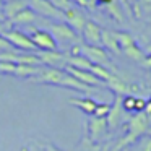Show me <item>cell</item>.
I'll use <instances>...</instances> for the list:
<instances>
[{
  "label": "cell",
  "instance_id": "ffe728a7",
  "mask_svg": "<svg viewBox=\"0 0 151 151\" xmlns=\"http://www.w3.org/2000/svg\"><path fill=\"white\" fill-rule=\"evenodd\" d=\"M114 36H115V39H117L119 46H120V50L125 49V47H128V46H132V44H135L133 36H132L130 33H127V31H114Z\"/></svg>",
  "mask_w": 151,
  "mask_h": 151
},
{
  "label": "cell",
  "instance_id": "484cf974",
  "mask_svg": "<svg viewBox=\"0 0 151 151\" xmlns=\"http://www.w3.org/2000/svg\"><path fill=\"white\" fill-rule=\"evenodd\" d=\"M10 50H18L13 47V44L7 39V37L0 36V52H10Z\"/></svg>",
  "mask_w": 151,
  "mask_h": 151
},
{
  "label": "cell",
  "instance_id": "836d02e7",
  "mask_svg": "<svg viewBox=\"0 0 151 151\" xmlns=\"http://www.w3.org/2000/svg\"><path fill=\"white\" fill-rule=\"evenodd\" d=\"M96 4H101V5H109V4H112L114 0H94Z\"/></svg>",
  "mask_w": 151,
  "mask_h": 151
},
{
  "label": "cell",
  "instance_id": "8d00e7d4",
  "mask_svg": "<svg viewBox=\"0 0 151 151\" xmlns=\"http://www.w3.org/2000/svg\"><path fill=\"white\" fill-rule=\"evenodd\" d=\"M150 101H151V96H150Z\"/></svg>",
  "mask_w": 151,
  "mask_h": 151
},
{
  "label": "cell",
  "instance_id": "83f0119b",
  "mask_svg": "<svg viewBox=\"0 0 151 151\" xmlns=\"http://www.w3.org/2000/svg\"><path fill=\"white\" fill-rule=\"evenodd\" d=\"M99 151H120L117 148V145H115V141H111V140H107V141H104V143L101 145V150Z\"/></svg>",
  "mask_w": 151,
  "mask_h": 151
},
{
  "label": "cell",
  "instance_id": "5bb4252c",
  "mask_svg": "<svg viewBox=\"0 0 151 151\" xmlns=\"http://www.w3.org/2000/svg\"><path fill=\"white\" fill-rule=\"evenodd\" d=\"M101 47L107 52L112 54H120V46H119L117 39L114 36V31H109V29H102L101 31Z\"/></svg>",
  "mask_w": 151,
  "mask_h": 151
},
{
  "label": "cell",
  "instance_id": "7402d4cb",
  "mask_svg": "<svg viewBox=\"0 0 151 151\" xmlns=\"http://www.w3.org/2000/svg\"><path fill=\"white\" fill-rule=\"evenodd\" d=\"M135 101H137V96L133 94L122 96V107L127 114H133L135 112Z\"/></svg>",
  "mask_w": 151,
  "mask_h": 151
},
{
  "label": "cell",
  "instance_id": "4fadbf2b",
  "mask_svg": "<svg viewBox=\"0 0 151 151\" xmlns=\"http://www.w3.org/2000/svg\"><path fill=\"white\" fill-rule=\"evenodd\" d=\"M106 86H107L111 91H114V94L119 96H127V94H133V93L138 91V88L135 85H130L125 80L120 78V75H114L109 81H106Z\"/></svg>",
  "mask_w": 151,
  "mask_h": 151
},
{
  "label": "cell",
  "instance_id": "74e56055",
  "mask_svg": "<svg viewBox=\"0 0 151 151\" xmlns=\"http://www.w3.org/2000/svg\"><path fill=\"white\" fill-rule=\"evenodd\" d=\"M4 2H5V0H4Z\"/></svg>",
  "mask_w": 151,
  "mask_h": 151
},
{
  "label": "cell",
  "instance_id": "9a60e30c",
  "mask_svg": "<svg viewBox=\"0 0 151 151\" xmlns=\"http://www.w3.org/2000/svg\"><path fill=\"white\" fill-rule=\"evenodd\" d=\"M26 7H28L26 0H5L4 5H2V13L7 20H10L12 17H15L18 12H21Z\"/></svg>",
  "mask_w": 151,
  "mask_h": 151
},
{
  "label": "cell",
  "instance_id": "ac0fdd59",
  "mask_svg": "<svg viewBox=\"0 0 151 151\" xmlns=\"http://www.w3.org/2000/svg\"><path fill=\"white\" fill-rule=\"evenodd\" d=\"M42 67V65H41ZM41 67L37 65H24V63H18L17 67H15V72H13V76H18V78H33V76H36L37 73H39Z\"/></svg>",
  "mask_w": 151,
  "mask_h": 151
},
{
  "label": "cell",
  "instance_id": "44dd1931",
  "mask_svg": "<svg viewBox=\"0 0 151 151\" xmlns=\"http://www.w3.org/2000/svg\"><path fill=\"white\" fill-rule=\"evenodd\" d=\"M101 145L102 143H94V141H91L88 137H83L81 141H80L78 145V151H99L101 150Z\"/></svg>",
  "mask_w": 151,
  "mask_h": 151
},
{
  "label": "cell",
  "instance_id": "f1b7e54d",
  "mask_svg": "<svg viewBox=\"0 0 151 151\" xmlns=\"http://www.w3.org/2000/svg\"><path fill=\"white\" fill-rule=\"evenodd\" d=\"M12 24H10V21L8 20H0V36H4L5 33H7L8 29H12Z\"/></svg>",
  "mask_w": 151,
  "mask_h": 151
},
{
  "label": "cell",
  "instance_id": "d4e9b609",
  "mask_svg": "<svg viewBox=\"0 0 151 151\" xmlns=\"http://www.w3.org/2000/svg\"><path fill=\"white\" fill-rule=\"evenodd\" d=\"M15 63H10V62H2L0 60V75H13L15 72Z\"/></svg>",
  "mask_w": 151,
  "mask_h": 151
},
{
  "label": "cell",
  "instance_id": "e575fe53",
  "mask_svg": "<svg viewBox=\"0 0 151 151\" xmlns=\"http://www.w3.org/2000/svg\"><path fill=\"white\" fill-rule=\"evenodd\" d=\"M2 5H4V0H0V10H2Z\"/></svg>",
  "mask_w": 151,
  "mask_h": 151
},
{
  "label": "cell",
  "instance_id": "4dcf8cb0",
  "mask_svg": "<svg viewBox=\"0 0 151 151\" xmlns=\"http://www.w3.org/2000/svg\"><path fill=\"white\" fill-rule=\"evenodd\" d=\"M140 65L143 67V68H151V54H150V55H146V57H145V59H143V62H141Z\"/></svg>",
  "mask_w": 151,
  "mask_h": 151
},
{
  "label": "cell",
  "instance_id": "2e32d148",
  "mask_svg": "<svg viewBox=\"0 0 151 151\" xmlns=\"http://www.w3.org/2000/svg\"><path fill=\"white\" fill-rule=\"evenodd\" d=\"M36 18H37V15L34 13L29 7H26L21 12H18L15 17H12L8 21H10L12 26H15V24H17V26H21V24H29V23H33V21H36Z\"/></svg>",
  "mask_w": 151,
  "mask_h": 151
},
{
  "label": "cell",
  "instance_id": "1f68e13d",
  "mask_svg": "<svg viewBox=\"0 0 151 151\" xmlns=\"http://www.w3.org/2000/svg\"><path fill=\"white\" fill-rule=\"evenodd\" d=\"M44 148H46V151H62L60 148H57L55 145H52V143H44Z\"/></svg>",
  "mask_w": 151,
  "mask_h": 151
},
{
  "label": "cell",
  "instance_id": "7a4b0ae2",
  "mask_svg": "<svg viewBox=\"0 0 151 151\" xmlns=\"http://www.w3.org/2000/svg\"><path fill=\"white\" fill-rule=\"evenodd\" d=\"M70 52H72V54H81V55L86 57V59H88L91 63H94V65H101V67H104V68H107L109 72L119 75L117 68L112 65L111 59H109L107 50H104L102 47L88 46V44L80 42V44H76V46H73L72 49H70Z\"/></svg>",
  "mask_w": 151,
  "mask_h": 151
},
{
  "label": "cell",
  "instance_id": "d6a6232c",
  "mask_svg": "<svg viewBox=\"0 0 151 151\" xmlns=\"http://www.w3.org/2000/svg\"><path fill=\"white\" fill-rule=\"evenodd\" d=\"M143 112L151 117V101H146V106H145V111H143Z\"/></svg>",
  "mask_w": 151,
  "mask_h": 151
},
{
  "label": "cell",
  "instance_id": "d590c367",
  "mask_svg": "<svg viewBox=\"0 0 151 151\" xmlns=\"http://www.w3.org/2000/svg\"><path fill=\"white\" fill-rule=\"evenodd\" d=\"M21 151H24V148H21Z\"/></svg>",
  "mask_w": 151,
  "mask_h": 151
},
{
  "label": "cell",
  "instance_id": "4316f807",
  "mask_svg": "<svg viewBox=\"0 0 151 151\" xmlns=\"http://www.w3.org/2000/svg\"><path fill=\"white\" fill-rule=\"evenodd\" d=\"M24 151H46V148H44V143H41V141H31L28 146H23Z\"/></svg>",
  "mask_w": 151,
  "mask_h": 151
},
{
  "label": "cell",
  "instance_id": "7c38bea8",
  "mask_svg": "<svg viewBox=\"0 0 151 151\" xmlns=\"http://www.w3.org/2000/svg\"><path fill=\"white\" fill-rule=\"evenodd\" d=\"M63 70L68 72L73 78H76L78 81H81L83 85H86V86H91V88H96V86H104V83H102L96 75H93L91 72H88V70L73 68V67H68V65H67Z\"/></svg>",
  "mask_w": 151,
  "mask_h": 151
},
{
  "label": "cell",
  "instance_id": "6da1fadb",
  "mask_svg": "<svg viewBox=\"0 0 151 151\" xmlns=\"http://www.w3.org/2000/svg\"><path fill=\"white\" fill-rule=\"evenodd\" d=\"M146 135H151V117L145 112H135L125 122V133L122 138L115 140V145L120 151H124L127 146L137 143Z\"/></svg>",
  "mask_w": 151,
  "mask_h": 151
},
{
  "label": "cell",
  "instance_id": "30bf717a",
  "mask_svg": "<svg viewBox=\"0 0 151 151\" xmlns=\"http://www.w3.org/2000/svg\"><path fill=\"white\" fill-rule=\"evenodd\" d=\"M101 31H102V28L98 23L88 20L81 29V34H80L83 37V44L101 47Z\"/></svg>",
  "mask_w": 151,
  "mask_h": 151
},
{
  "label": "cell",
  "instance_id": "5b68a950",
  "mask_svg": "<svg viewBox=\"0 0 151 151\" xmlns=\"http://www.w3.org/2000/svg\"><path fill=\"white\" fill-rule=\"evenodd\" d=\"M106 120H107L109 132L117 130L122 124H125V122L128 120L127 112L124 111V107H122V96H119V94L114 96V102H112L107 115H106Z\"/></svg>",
  "mask_w": 151,
  "mask_h": 151
},
{
  "label": "cell",
  "instance_id": "e0dca14e",
  "mask_svg": "<svg viewBox=\"0 0 151 151\" xmlns=\"http://www.w3.org/2000/svg\"><path fill=\"white\" fill-rule=\"evenodd\" d=\"M70 104L75 106L76 109H80V111L85 112V114L93 115L94 114L96 106H98V102H96L93 98H72L70 99Z\"/></svg>",
  "mask_w": 151,
  "mask_h": 151
},
{
  "label": "cell",
  "instance_id": "9c48e42d",
  "mask_svg": "<svg viewBox=\"0 0 151 151\" xmlns=\"http://www.w3.org/2000/svg\"><path fill=\"white\" fill-rule=\"evenodd\" d=\"M33 44L36 46L37 50H54L57 49V42L55 39L52 37V34L46 29H36L34 28L29 34Z\"/></svg>",
  "mask_w": 151,
  "mask_h": 151
},
{
  "label": "cell",
  "instance_id": "603a6c76",
  "mask_svg": "<svg viewBox=\"0 0 151 151\" xmlns=\"http://www.w3.org/2000/svg\"><path fill=\"white\" fill-rule=\"evenodd\" d=\"M49 2H50V4H52L59 12H62V13H63V12H67L68 8L73 7V2H72V0H49Z\"/></svg>",
  "mask_w": 151,
  "mask_h": 151
},
{
  "label": "cell",
  "instance_id": "f546056e",
  "mask_svg": "<svg viewBox=\"0 0 151 151\" xmlns=\"http://www.w3.org/2000/svg\"><path fill=\"white\" fill-rule=\"evenodd\" d=\"M145 106H146V99L137 98V101H135V112H143Z\"/></svg>",
  "mask_w": 151,
  "mask_h": 151
},
{
  "label": "cell",
  "instance_id": "52a82bcc",
  "mask_svg": "<svg viewBox=\"0 0 151 151\" xmlns=\"http://www.w3.org/2000/svg\"><path fill=\"white\" fill-rule=\"evenodd\" d=\"M4 37H7V39L13 44L15 49H18V50H28V52H36L37 50L36 46L33 44V41H31V37L28 36V34H24L23 31L17 29V28L8 29L7 33L4 34Z\"/></svg>",
  "mask_w": 151,
  "mask_h": 151
},
{
  "label": "cell",
  "instance_id": "cb8c5ba5",
  "mask_svg": "<svg viewBox=\"0 0 151 151\" xmlns=\"http://www.w3.org/2000/svg\"><path fill=\"white\" fill-rule=\"evenodd\" d=\"M109 109H111V104H106V102H102V104H99L98 102V106H96V109H94V117H106L107 115V112H109Z\"/></svg>",
  "mask_w": 151,
  "mask_h": 151
},
{
  "label": "cell",
  "instance_id": "8992f818",
  "mask_svg": "<svg viewBox=\"0 0 151 151\" xmlns=\"http://www.w3.org/2000/svg\"><path fill=\"white\" fill-rule=\"evenodd\" d=\"M26 2H28V7H29L37 17L63 21V13L57 10L49 0H26Z\"/></svg>",
  "mask_w": 151,
  "mask_h": 151
},
{
  "label": "cell",
  "instance_id": "277c9868",
  "mask_svg": "<svg viewBox=\"0 0 151 151\" xmlns=\"http://www.w3.org/2000/svg\"><path fill=\"white\" fill-rule=\"evenodd\" d=\"M109 127H107V120L106 117H91L88 119V124H86V137L89 138L94 143H104L109 140Z\"/></svg>",
  "mask_w": 151,
  "mask_h": 151
},
{
  "label": "cell",
  "instance_id": "d6986e66",
  "mask_svg": "<svg viewBox=\"0 0 151 151\" xmlns=\"http://www.w3.org/2000/svg\"><path fill=\"white\" fill-rule=\"evenodd\" d=\"M122 52H124L130 60L138 62V63H141V62H143V59L146 57V54H145L143 50H141L140 47L137 46V42L132 44V46H128V47H125V49H122Z\"/></svg>",
  "mask_w": 151,
  "mask_h": 151
},
{
  "label": "cell",
  "instance_id": "8fae6325",
  "mask_svg": "<svg viewBox=\"0 0 151 151\" xmlns=\"http://www.w3.org/2000/svg\"><path fill=\"white\" fill-rule=\"evenodd\" d=\"M63 21H65L68 26H72L78 34H81V29H83V26H85V23L88 21V18H86V15L83 13L80 8L72 7L67 12H63Z\"/></svg>",
  "mask_w": 151,
  "mask_h": 151
},
{
  "label": "cell",
  "instance_id": "ba28073f",
  "mask_svg": "<svg viewBox=\"0 0 151 151\" xmlns=\"http://www.w3.org/2000/svg\"><path fill=\"white\" fill-rule=\"evenodd\" d=\"M41 63L44 67H52V68H65L67 67V55L60 50H36Z\"/></svg>",
  "mask_w": 151,
  "mask_h": 151
},
{
  "label": "cell",
  "instance_id": "3957f363",
  "mask_svg": "<svg viewBox=\"0 0 151 151\" xmlns=\"http://www.w3.org/2000/svg\"><path fill=\"white\" fill-rule=\"evenodd\" d=\"M47 28H49V33L52 34V37L55 39V42L76 46L81 41V36L72 26H68L65 21H50Z\"/></svg>",
  "mask_w": 151,
  "mask_h": 151
}]
</instances>
